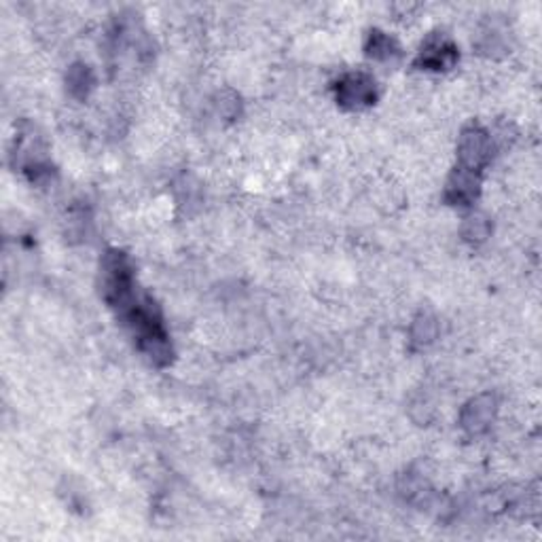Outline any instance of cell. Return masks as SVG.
<instances>
[{
	"label": "cell",
	"mask_w": 542,
	"mask_h": 542,
	"mask_svg": "<svg viewBox=\"0 0 542 542\" xmlns=\"http://www.w3.org/2000/svg\"><path fill=\"white\" fill-rule=\"evenodd\" d=\"M479 185L481 180L477 172L457 167V170L451 174L447 189H445V197H447V202L454 203V206H468V203H473L474 197H477Z\"/></svg>",
	"instance_id": "5"
},
{
	"label": "cell",
	"mask_w": 542,
	"mask_h": 542,
	"mask_svg": "<svg viewBox=\"0 0 542 542\" xmlns=\"http://www.w3.org/2000/svg\"><path fill=\"white\" fill-rule=\"evenodd\" d=\"M377 98V87L373 77L365 72H352L346 75L337 83V100L341 106L350 108V111H360V108L369 106Z\"/></svg>",
	"instance_id": "2"
},
{
	"label": "cell",
	"mask_w": 542,
	"mask_h": 542,
	"mask_svg": "<svg viewBox=\"0 0 542 542\" xmlns=\"http://www.w3.org/2000/svg\"><path fill=\"white\" fill-rule=\"evenodd\" d=\"M490 221H487V216L483 214H473L468 216L466 222H464L462 227V236L464 239H468V242L473 244H479L483 242V239H487V236H490Z\"/></svg>",
	"instance_id": "9"
},
{
	"label": "cell",
	"mask_w": 542,
	"mask_h": 542,
	"mask_svg": "<svg viewBox=\"0 0 542 542\" xmlns=\"http://www.w3.org/2000/svg\"><path fill=\"white\" fill-rule=\"evenodd\" d=\"M492 158V138L485 130L473 128L464 130L457 142V167L471 172H481Z\"/></svg>",
	"instance_id": "1"
},
{
	"label": "cell",
	"mask_w": 542,
	"mask_h": 542,
	"mask_svg": "<svg viewBox=\"0 0 542 542\" xmlns=\"http://www.w3.org/2000/svg\"><path fill=\"white\" fill-rule=\"evenodd\" d=\"M457 59V50L451 43L447 36H432L426 41V45L421 47L418 64L426 70H447L456 64Z\"/></svg>",
	"instance_id": "4"
},
{
	"label": "cell",
	"mask_w": 542,
	"mask_h": 542,
	"mask_svg": "<svg viewBox=\"0 0 542 542\" xmlns=\"http://www.w3.org/2000/svg\"><path fill=\"white\" fill-rule=\"evenodd\" d=\"M66 83H68V92L75 95V98H86L94 87V75L87 66L77 64L70 68Z\"/></svg>",
	"instance_id": "7"
},
{
	"label": "cell",
	"mask_w": 542,
	"mask_h": 542,
	"mask_svg": "<svg viewBox=\"0 0 542 542\" xmlns=\"http://www.w3.org/2000/svg\"><path fill=\"white\" fill-rule=\"evenodd\" d=\"M496 399L492 394H481L473 399L466 407L462 409L460 424L468 435L477 437L490 429L493 418H496Z\"/></svg>",
	"instance_id": "3"
},
{
	"label": "cell",
	"mask_w": 542,
	"mask_h": 542,
	"mask_svg": "<svg viewBox=\"0 0 542 542\" xmlns=\"http://www.w3.org/2000/svg\"><path fill=\"white\" fill-rule=\"evenodd\" d=\"M437 333H438L437 318L430 314H420L411 324L409 343H411L413 350H421V348L430 346V343L437 339Z\"/></svg>",
	"instance_id": "6"
},
{
	"label": "cell",
	"mask_w": 542,
	"mask_h": 542,
	"mask_svg": "<svg viewBox=\"0 0 542 542\" xmlns=\"http://www.w3.org/2000/svg\"><path fill=\"white\" fill-rule=\"evenodd\" d=\"M366 53L375 59H393L396 53H399V47H396L394 39H390L388 34L384 32H371L369 43H366Z\"/></svg>",
	"instance_id": "8"
}]
</instances>
